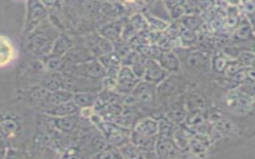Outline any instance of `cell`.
Instances as JSON below:
<instances>
[{
	"instance_id": "1",
	"label": "cell",
	"mask_w": 255,
	"mask_h": 159,
	"mask_svg": "<svg viewBox=\"0 0 255 159\" xmlns=\"http://www.w3.org/2000/svg\"><path fill=\"white\" fill-rule=\"evenodd\" d=\"M59 32L48 19L44 21L33 32L27 35L26 46L31 54L42 59L52 51L54 43L59 36Z\"/></svg>"
},
{
	"instance_id": "2",
	"label": "cell",
	"mask_w": 255,
	"mask_h": 159,
	"mask_svg": "<svg viewBox=\"0 0 255 159\" xmlns=\"http://www.w3.org/2000/svg\"><path fill=\"white\" fill-rule=\"evenodd\" d=\"M48 19V7L41 0H27L26 18L23 29L25 36L33 32Z\"/></svg>"
},
{
	"instance_id": "3",
	"label": "cell",
	"mask_w": 255,
	"mask_h": 159,
	"mask_svg": "<svg viewBox=\"0 0 255 159\" xmlns=\"http://www.w3.org/2000/svg\"><path fill=\"white\" fill-rule=\"evenodd\" d=\"M65 72H69L76 76H79L88 80H102L105 78L107 73L106 69L97 58L87 62L73 64L70 66L69 70Z\"/></svg>"
},
{
	"instance_id": "4",
	"label": "cell",
	"mask_w": 255,
	"mask_h": 159,
	"mask_svg": "<svg viewBox=\"0 0 255 159\" xmlns=\"http://www.w3.org/2000/svg\"><path fill=\"white\" fill-rule=\"evenodd\" d=\"M139 79L128 66H121V69L119 71L118 79H117V85L115 87V90L120 93L121 95L129 94L132 92L133 88L137 84V82L140 80Z\"/></svg>"
},
{
	"instance_id": "5",
	"label": "cell",
	"mask_w": 255,
	"mask_h": 159,
	"mask_svg": "<svg viewBox=\"0 0 255 159\" xmlns=\"http://www.w3.org/2000/svg\"><path fill=\"white\" fill-rule=\"evenodd\" d=\"M86 47L95 58H99L115 50L114 43L100 33L88 35L86 37Z\"/></svg>"
},
{
	"instance_id": "6",
	"label": "cell",
	"mask_w": 255,
	"mask_h": 159,
	"mask_svg": "<svg viewBox=\"0 0 255 159\" xmlns=\"http://www.w3.org/2000/svg\"><path fill=\"white\" fill-rule=\"evenodd\" d=\"M169 73L158 63L155 59H147L145 64V70L142 79L146 81L151 82L152 84L157 85L160 83Z\"/></svg>"
},
{
	"instance_id": "7",
	"label": "cell",
	"mask_w": 255,
	"mask_h": 159,
	"mask_svg": "<svg viewBox=\"0 0 255 159\" xmlns=\"http://www.w3.org/2000/svg\"><path fill=\"white\" fill-rule=\"evenodd\" d=\"M157 93L156 91V85L152 84L149 81L144 80L141 79L135 87L133 88L131 94L136 98L138 103H150L153 101L155 94Z\"/></svg>"
},
{
	"instance_id": "8",
	"label": "cell",
	"mask_w": 255,
	"mask_h": 159,
	"mask_svg": "<svg viewBox=\"0 0 255 159\" xmlns=\"http://www.w3.org/2000/svg\"><path fill=\"white\" fill-rule=\"evenodd\" d=\"M178 151L179 149L175 145L172 136H164V135L157 136L155 146H154V153L157 157H161V158L172 157Z\"/></svg>"
},
{
	"instance_id": "9",
	"label": "cell",
	"mask_w": 255,
	"mask_h": 159,
	"mask_svg": "<svg viewBox=\"0 0 255 159\" xmlns=\"http://www.w3.org/2000/svg\"><path fill=\"white\" fill-rule=\"evenodd\" d=\"M44 112L50 116H67L78 114L80 112V108L73 100H71L58 105L47 106L44 109Z\"/></svg>"
},
{
	"instance_id": "10",
	"label": "cell",
	"mask_w": 255,
	"mask_h": 159,
	"mask_svg": "<svg viewBox=\"0 0 255 159\" xmlns=\"http://www.w3.org/2000/svg\"><path fill=\"white\" fill-rule=\"evenodd\" d=\"M124 23L121 20H116L113 22H110L106 25H104L99 33L104 36L105 38H107L108 40L112 41L113 43L119 41L120 39H122V35H123V31H124Z\"/></svg>"
},
{
	"instance_id": "11",
	"label": "cell",
	"mask_w": 255,
	"mask_h": 159,
	"mask_svg": "<svg viewBox=\"0 0 255 159\" xmlns=\"http://www.w3.org/2000/svg\"><path fill=\"white\" fill-rule=\"evenodd\" d=\"M133 131L144 136L158 135V120L152 117H145L138 120L132 128Z\"/></svg>"
},
{
	"instance_id": "12",
	"label": "cell",
	"mask_w": 255,
	"mask_h": 159,
	"mask_svg": "<svg viewBox=\"0 0 255 159\" xmlns=\"http://www.w3.org/2000/svg\"><path fill=\"white\" fill-rule=\"evenodd\" d=\"M74 48V41L64 32H60L57 37L51 53L57 56L66 57V55Z\"/></svg>"
},
{
	"instance_id": "13",
	"label": "cell",
	"mask_w": 255,
	"mask_h": 159,
	"mask_svg": "<svg viewBox=\"0 0 255 159\" xmlns=\"http://www.w3.org/2000/svg\"><path fill=\"white\" fill-rule=\"evenodd\" d=\"M77 114L74 115H67V116H51L52 123L57 130H60L64 133L72 132L78 123Z\"/></svg>"
},
{
	"instance_id": "14",
	"label": "cell",
	"mask_w": 255,
	"mask_h": 159,
	"mask_svg": "<svg viewBox=\"0 0 255 159\" xmlns=\"http://www.w3.org/2000/svg\"><path fill=\"white\" fill-rule=\"evenodd\" d=\"M157 61L169 74L176 73L180 69L179 59L172 51H162Z\"/></svg>"
},
{
	"instance_id": "15",
	"label": "cell",
	"mask_w": 255,
	"mask_h": 159,
	"mask_svg": "<svg viewBox=\"0 0 255 159\" xmlns=\"http://www.w3.org/2000/svg\"><path fill=\"white\" fill-rule=\"evenodd\" d=\"M64 84V76L63 72H47V75L44 77L42 85L47 88L49 91H55L60 88H63Z\"/></svg>"
},
{
	"instance_id": "16",
	"label": "cell",
	"mask_w": 255,
	"mask_h": 159,
	"mask_svg": "<svg viewBox=\"0 0 255 159\" xmlns=\"http://www.w3.org/2000/svg\"><path fill=\"white\" fill-rule=\"evenodd\" d=\"M98 97L99 95L92 91H77L74 92L73 101L80 109H82L86 107H94Z\"/></svg>"
},
{
	"instance_id": "17",
	"label": "cell",
	"mask_w": 255,
	"mask_h": 159,
	"mask_svg": "<svg viewBox=\"0 0 255 159\" xmlns=\"http://www.w3.org/2000/svg\"><path fill=\"white\" fill-rule=\"evenodd\" d=\"M1 135L5 138L15 136L21 129L18 120L10 115H3L1 119Z\"/></svg>"
},
{
	"instance_id": "18",
	"label": "cell",
	"mask_w": 255,
	"mask_h": 159,
	"mask_svg": "<svg viewBox=\"0 0 255 159\" xmlns=\"http://www.w3.org/2000/svg\"><path fill=\"white\" fill-rule=\"evenodd\" d=\"M43 66L47 72H63L64 67L66 65V58L54 55L50 53L41 59Z\"/></svg>"
},
{
	"instance_id": "19",
	"label": "cell",
	"mask_w": 255,
	"mask_h": 159,
	"mask_svg": "<svg viewBox=\"0 0 255 159\" xmlns=\"http://www.w3.org/2000/svg\"><path fill=\"white\" fill-rule=\"evenodd\" d=\"M50 92L47 88H45L43 85H38V86H33L29 93L28 97L30 99V102L36 105H48V99Z\"/></svg>"
},
{
	"instance_id": "20",
	"label": "cell",
	"mask_w": 255,
	"mask_h": 159,
	"mask_svg": "<svg viewBox=\"0 0 255 159\" xmlns=\"http://www.w3.org/2000/svg\"><path fill=\"white\" fill-rule=\"evenodd\" d=\"M1 66L10 64L15 59V48L11 41L4 36L1 37Z\"/></svg>"
},
{
	"instance_id": "21",
	"label": "cell",
	"mask_w": 255,
	"mask_h": 159,
	"mask_svg": "<svg viewBox=\"0 0 255 159\" xmlns=\"http://www.w3.org/2000/svg\"><path fill=\"white\" fill-rule=\"evenodd\" d=\"M74 92L66 89V88H60L58 90L50 92L49 99H48V106L51 105H58L61 103H65L68 101L73 100Z\"/></svg>"
},
{
	"instance_id": "22",
	"label": "cell",
	"mask_w": 255,
	"mask_h": 159,
	"mask_svg": "<svg viewBox=\"0 0 255 159\" xmlns=\"http://www.w3.org/2000/svg\"><path fill=\"white\" fill-rule=\"evenodd\" d=\"M177 87H178V84H177L176 79L174 80V77H172L169 74L160 83L156 85V91L160 95H169L175 92Z\"/></svg>"
},
{
	"instance_id": "23",
	"label": "cell",
	"mask_w": 255,
	"mask_h": 159,
	"mask_svg": "<svg viewBox=\"0 0 255 159\" xmlns=\"http://www.w3.org/2000/svg\"><path fill=\"white\" fill-rule=\"evenodd\" d=\"M120 151L123 155V158H141L143 157V151L133 144L130 140H128L120 147Z\"/></svg>"
},
{
	"instance_id": "24",
	"label": "cell",
	"mask_w": 255,
	"mask_h": 159,
	"mask_svg": "<svg viewBox=\"0 0 255 159\" xmlns=\"http://www.w3.org/2000/svg\"><path fill=\"white\" fill-rule=\"evenodd\" d=\"M173 141L180 151H186L189 149L191 138L188 137L187 132L181 128H176L172 134Z\"/></svg>"
},
{
	"instance_id": "25",
	"label": "cell",
	"mask_w": 255,
	"mask_h": 159,
	"mask_svg": "<svg viewBox=\"0 0 255 159\" xmlns=\"http://www.w3.org/2000/svg\"><path fill=\"white\" fill-rule=\"evenodd\" d=\"M97 59L100 61V63L104 66V68L106 70L122 66V58L115 51H113L111 53H108V54H105V55H103V56H101Z\"/></svg>"
},
{
	"instance_id": "26",
	"label": "cell",
	"mask_w": 255,
	"mask_h": 159,
	"mask_svg": "<svg viewBox=\"0 0 255 159\" xmlns=\"http://www.w3.org/2000/svg\"><path fill=\"white\" fill-rule=\"evenodd\" d=\"M142 15L146 19L148 27H150L151 29H153V30H155L157 32L164 31V30L168 29V27H169V24L166 21H164V20H162V19H160V18H158L156 16L150 15L147 12H143Z\"/></svg>"
},
{
	"instance_id": "27",
	"label": "cell",
	"mask_w": 255,
	"mask_h": 159,
	"mask_svg": "<svg viewBox=\"0 0 255 159\" xmlns=\"http://www.w3.org/2000/svg\"><path fill=\"white\" fill-rule=\"evenodd\" d=\"M174 122L168 118H161L158 120V135L172 136L176 127H173Z\"/></svg>"
},
{
	"instance_id": "28",
	"label": "cell",
	"mask_w": 255,
	"mask_h": 159,
	"mask_svg": "<svg viewBox=\"0 0 255 159\" xmlns=\"http://www.w3.org/2000/svg\"><path fill=\"white\" fill-rule=\"evenodd\" d=\"M184 117H185V111L183 110V107H181V106L173 107L167 114V118L170 119L171 121H173L174 123L183 120Z\"/></svg>"
},
{
	"instance_id": "29",
	"label": "cell",
	"mask_w": 255,
	"mask_h": 159,
	"mask_svg": "<svg viewBox=\"0 0 255 159\" xmlns=\"http://www.w3.org/2000/svg\"><path fill=\"white\" fill-rule=\"evenodd\" d=\"M34 141H35V145H37L38 147H44L50 143V136L47 133L39 132L36 134Z\"/></svg>"
},
{
	"instance_id": "30",
	"label": "cell",
	"mask_w": 255,
	"mask_h": 159,
	"mask_svg": "<svg viewBox=\"0 0 255 159\" xmlns=\"http://www.w3.org/2000/svg\"><path fill=\"white\" fill-rule=\"evenodd\" d=\"M41 1L48 8H56L62 2V0H41Z\"/></svg>"
},
{
	"instance_id": "31",
	"label": "cell",
	"mask_w": 255,
	"mask_h": 159,
	"mask_svg": "<svg viewBox=\"0 0 255 159\" xmlns=\"http://www.w3.org/2000/svg\"><path fill=\"white\" fill-rule=\"evenodd\" d=\"M87 1H88V0H87Z\"/></svg>"
},
{
	"instance_id": "32",
	"label": "cell",
	"mask_w": 255,
	"mask_h": 159,
	"mask_svg": "<svg viewBox=\"0 0 255 159\" xmlns=\"http://www.w3.org/2000/svg\"><path fill=\"white\" fill-rule=\"evenodd\" d=\"M26 1H27V0H26Z\"/></svg>"
}]
</instances>
